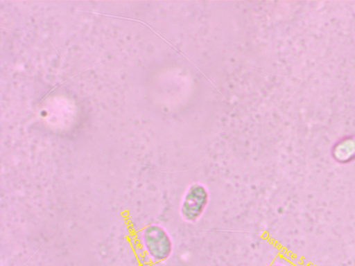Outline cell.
Listing matches in <instances>:
<instances>
[{
	"label": "cell",
	"instance_id": "obj_2",
	"mask_svg": "<svg viewBox=\"0 0 355 266\" xmlns=\"http://www.w3.org/2000/svg\"><path fill=\"white\" fill-rule=\"evenodd\" d=\"M144 240L150 255L157 261H164L173 252V244L171 236L162 226L153 224L144 233Z\"/></svg>",
	"mask_w": 355,
	"mask_h": 266
},
{
	"label": "cell",
	"instance_id": "obj_1",
	"mask_svg": "<svg viewBox=\"0 0 355 266\" xmlns=\"http://www.w3.org/2000/svg\"><path fill=\"white\" fill-rule=\"evenodd\" d=\"M209 202V193L202 183L191 184L185 190L180 204V215L188 223L198 221Z\"/></svg>",
	"mask_w": 355,
	"mask_h": 266
},
{
	"label": "cell",
	"instance_id": "obj_3",
	"mask_svg": "<svg viewBox=\"0 0 355 266\" xmlns=\"http://www.w3.org/2000/svg\"><path fill=\"white\" fill-rule=\"evenodd\" d=\"M269 266H287V265L282 264V263H275L270 264Z\"/></svg>",
	"mask_w": 355,
	"mask_h": 266
}]
</instances>
